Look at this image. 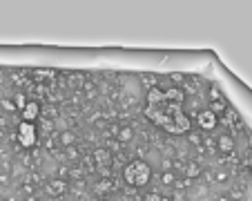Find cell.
I'll list each match as a JSON object with an SVG mask.
<instances>
[{
	"instance_id": "8",
	"label": "cell",
	"mask_w": 252,
	"mask_h": 201,
	"mask_svg": "<svg viewBox=\"0 0 252 201\" xmlns=\"http://www.w3.org/2000/svg\"><path fill=\"white\" fill-rule=\"evenodd\" d=\"M94 161L98 163V168H110L112 166V154L110 150H94Z\"/></svg>"
},
{
	"instance_id": "5",
	"label": "cell",
	"mask_w": 252,
	"mask_h": 201,
	"mask_svg": "<svg viewBox=\"0 0 252 201\" xmlns=\"http://www.w3.org/2000/svg\"><path fill=\"white\" fill-rule=\"evenodd\" d=\"M20 116H23L25 123H33V121L40 119V105L38 100H27V105L20 110Z\"/></svg>"
},
{
	"instance_id": "12",
	"label": "cell",
	"mask_w": 252,
	"mask_h": 201,
	"mask_svg": "<svg viewBox=\"0 0 252 201\" xmlns=\"http://www.w3.org/2000/svg\"><path fill=\"white\" fill-rule=\"evenodd\" d=\"M145 201H170L167 197H161L158 192H150L148 197H145Z\"/></svg>"
},
{
	"instance_id": "2",
	"label": "cell",
	"mask_w": 252,
	"mask_h": 201,
	"mask_svg": "<svg viewBox=\"0 0 252 201\" xmlns=\"http://www.w3.org/2000/svg\"><path fill=\"white\" fill-rule=\"evenodd\" d=\"M123 179L127 181V186L143 188V186H148L150 179H152V168H150L148 161H143V159H134V161H129L125 166Z\"/></svg>"
},
{
	"instance_id": "7",
	"label": "cell",
	"mask_w": 252,
	"mask_h": 201,
	"mask_svg": "<svg viewBox=\"0 0 252 201\" xmlns=\"http://www.w3.org/2000/svg\"><path fill=\"white\" fill-rule=\"evenodd\" d=\"M217 148H219L223 154L234 152V139L230 136V134H221L219 139H217Z\"/></svg>"
},
{
	"instance_id": "6",
	"label": "cell",
	"mask_w": 252,
	"mask_h": 201,
	"mask_svg": "<svg viewBox=\"0 0 252 201\" xmlns=\"http://www.w3.org/2000/svg\"><path fill=\"white\" fill-rule=\"evenodd\" d=\"M67 183L63 181V179H52V181H47V186H45V190H47V195L52 197H63L67 192Z\"/></svg>"
},
{
	"instance_id": "4",
	"label": "cell",
	"mask_w": 252,
	"mask_h": 201,
	"mask_svg": "<svg viewBox=\"0 0 252 201\" xmlns=\"http://www.w3.org/2000/svg\"><path fill=\"white\" fill-rule=\"evenodd\" d=\"M196 123H199V128L203 130V132H212V130L219 125V116L214 114L212 110H203L196 114Z\"/></svg>"
},
{
	"instance_id": "9",
	"label": "cell",
	"mask_w": 252,
	"mask_h": 201,
	"mask_svg": "<svg viewBox=\"0 0 252 201\" xmlns=\"http://www.w3.org/2000/svg\"><path fill=\"white\" fill-rule=\"evenodd\" d=\"M183 172H186L188 179H196L201 174V166L199 163H188V166L183 168Z\"/></svg>"
},
{
	"instance_id": "11",
	"label": "cell",
	"mask_w": 252,
	"mask_h": 201,
	"mask_svg": "<svg viewBox=\"0 0 252 201\" xmlns=\"http://www.w3.org/2000/svg\"><path fill=\"white\" fill-rule=\"evenodd\" d=\"M212 112L217 116L221 114V112H225V100L223 99H219V100H212Z\"/></svg>"
},
{
	"instance_id": "16",
	"label": "cell",
	"mask_w": 252,
	"mask_h": 201,
	"mask_svg": "<svg viewBox=\"0 0 252 201\" xmlns=\"http://www.w3.org/2000/svg\"><path fill=\"white\" fill-rule=\"evenodd\" d=\"M163 183H174V174H172V172H163Z\"/></svg>"
},
{
	"instance_id": "3",
	"label": "cell",
	"mask_w": 252,
	"mask_h": 201,
	"mask_svg": "<svg viewBox=\"0 0 252 201\" xmlns=\"http://www.w3.org/2000/svg\"><path fill=\"white\" fill-rule=\"evenodd\" d=\"M16 139H18V143L23 145V148H33V145L38 143V128L33 123H25V121H20L18 130H16Z\"/></svg>"
},
{
	"instance_id": "13",
	"label": "cell",
	"mask_w": 252,
	"mask_h": 201,
	"mask_svg": "<svg viewBox=\"0 0 252 201\" xmlns=\"http://www.w3.org/2000/svg\"><path fill=\"white\" fill-rule=\"evenodd\" d=\"M61 139H63V143H65V145H69V143H74V139H76V136H74L71 132H63Z\"/></svg>"
},
{
	"instance_id": "1",
	"label": "cell",
	"mask_w": 252,
	"mask_h": 201,
	"mask_svg": "<svg viewBox=\"0 0 252 201\" xmlns=\"http://www.w3.org/2000/svg\"><path fill=\"white\" fill-rule=\"evenodd\" d=\"M145 116L152 121L154 125L163 128L170 134H190V119L186 112L181 110L179 103L170 100L161 87H152L148 92V100H145Z\"/></svg>"
},
{
	"instance_id": "15",
	"label": "cell",
	"mask_w": 252,
	"mask_h": 201,
	"mask_svg": "<svg viewBox=\"0 0 252 201\" xmlns=\"http://www.w3.org/2000/svg\"><path fill=\"white\" fill-rule=\"evenodd\" d=\"M172 163H174V161H170V159H165V161H161L163 172H172Z\"/></svg>"
},
{
	"instance_id": "17",
	"label": "cell",
	"mask_w": 252,
	"mask_h": 201,
	"mask_svg": "<svg viewBox=\"0 0 252 201\" xmlns=\"http://www.w3.org/2000/svg\"><path fill=\"white\" fill-rule=\"evenodd\" d=\"M248 166H250V172H252V152H250V157H248Z\"/></svg>"
},
{
	"instance_id": "10",
	"label": "cell",
	"mask_w": 252,
	"mask_h": 201,
	"mask_svg": "<svg viewBox=\"0 0 252 201\" xmlns=\"http://www.w3.org/2000/svg\"><path fill=\"white\" fill-rule=\"evenodd\" d=\"M132 136H134V130L132 128H119V132H116V139H119L121 143L132 141Z\"/></svg>"
},
{
	"instance_id": "14",
	"label": "cell",
	"mask_w": 252,
	"mask_h": 201,
	"mask_svg": "<svg viewBox=\"0 0 252 201\" xmlns=\"http://www.w3.org/2000/svg\"><path fill=\"white\" fill-rule=\"evenodd\" d=\"M25 105H27V99H25V94H16V107H18V110H23Z\"/></svg>"
}]
</instances>
